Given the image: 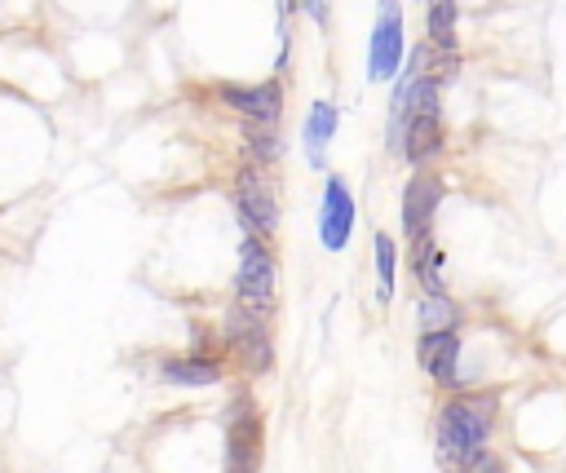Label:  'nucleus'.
<instances>
[{"label":"nucleus","mask_w":566,"mask_h":473,"mask_svg":"<svg viewBox=\"0 0 566 473\" xmlns=\"http://www.w3.org/2000/svg\"><path fill=\"white\" fill-rule=\"evenodd\" d=\"M495 411H500L495 393H455V398H447L442 411H438V460L447 469H460L473 451H482L491 429H495Z\"/></svg>","instance_id":"f257e3e1"},{"label":"nucleus","mask_w":566,"mask_h":473,"mask_svg":"<svg viewBox=\"0 0 566 473\" xmlns=\"http://www.w3.org/2000/svg\"><path fill=\"white\" fill-rule=\"evenodd\" d=\"M438 93H442V84H438L429 71H420L416 84H411V93H407V106H402V146H398V155H407L411 164L433 159V155L442 150V141H447Z\"/></svg>","instance_id":"f03ea898"},{"label":"nucleus","mask_w":566,"mask_h":473,"mask_svg":"<svg viewBox=\"0 0 566 473\" xmlns=\"http://www.w3.org/2000/svg\"><path fill=\"white\" fill-rule=\"evenodd\" d=\"M261 469V411L248 385L230 389L226 407V473H256Z\"/></svg>","instance_id":"7ed1b4c3"},{"label":"nucleus","mask_w":566,"mask_h":473,"mask_svg":"<svg viewBox=\"0 0 566 473\" xmlns=\"http://www.w3.org/2000/svg\"><path fill=\"white\" fill-rule=\"evenodd\" d=\"M221 340L226 349L234 354V362L248 371V376H265L274 367V340H270V323L261 309H248V305H230L226 309V327H221Z\"/></svg>","instance_id":"20e7f679"},{"label":"nucleus","mask_w":566,"mask_h":473,"mask_svg":"<svg viewBox=\"0 0 566 473\" xmlns=\"http://www.w3.org/2000/svg\"><path fill=\"white\" fill-rule=\"evenodd\" d=\"M274 296H279V265H274L270 239H256V234H248V239L239 243L234 301H239V305H248V309H261V314H270V309H274Z\"/></svg>","instance_id":"39448f33"},{"label":"nucleus","mask_w":566,"mask_h":473,"mask_svg":"<svg viewBox=\"0 0 566 473\" xmlns=\"http://www.w3.org/2000/svg\"><path fill=\"white\" fill-rule=\"evenodd\" d=\"M407 57V27H402V4L398 0H380L376 27H371V44H367V80L385 84L394 80V71Z\"/></svg>","instance_id":"423d86ee"},{"label":"nucleus","mask_w":566,"mask_h":473,"mask_svg":"<svg viewBox=\"0 0 566 473\" xmlns=\"http://www.w3.org/2000/svg\"><path fill=\"white\" fill-rule=\"evenodd\" d=\"M234 212L248 225V234L274 239V230H279V199H274L270 177L261 168H243L234 177Z\"/></svg>","instance_id":"0eeeda50"},{"label":"nucleus","mask_w":566,"mask_h":473,"mask_svg":"<svg viewBox=\"0 0 566 473\" xmlns=\"http://www.w3.org/2000/svg\"><path fill=\"white\" fill-rule=\"evenodd\" d=\"M221 102H226L230 111H239L248 124L279 128V115H283V84H279V80H261V84H221Z\"/></svg>","instance_id":"6e6552de"},{"label":"nucleus","mask_w":566,"mask_h":473,"mask_svg":"<svg viewBox=\"0 0 566 473\" xmlns=\"http://www.w3.org/2000/svg\"><path fill=\"white\" fill-rule=\"evenodd\" d=\"M438 203H442V177L429 172V168H420L407 181V190H402V230H407V239H420V234L433 230Z\"/></svg>","instance_id":"1a4fd4ad"},{"label":"nucleus","mask_w":566,"mask_h":473,"mask_svg":"<svg viewBox=\"0 0 566 473\" xmlns=\"http://www.w3.org/2000/svg\"><path fill=\"white\" fill-rule=\"evenodd\" d=\"M416 362L424 367L429 380H438L442 389H455L460 385V332L455 327H447V332H420Z\"/></svg>","instance_id":"9d476101"},{"label":"nucleus","mask_w":566,"mask_h":473,"mask_svg":"<svg viewBox=\"0 0 566 473\" xmlns=\"http://www.w3.org/2000/svg\"><path fill=\"white\" fill-rule=\"evenodd\" d=\"M349 230H354V195L340 177H327L323 203H318V239L327 252H340L349 243Z\"/></svg>","instance_id":"9b49d317"},{"label":"nucleus","mask_w":566,"mask_h":473,"mask_svg":"<svg viewBox=\"0 0 566 473\" xmlns=\"http://www.w3.org/2000/svg\"><path fill=\"white\" fill-rule=\"evenodd\" d=\"M159 380L177 385V389H203L221 380V362L212 354H186V358H164L159 362Z\"/></svg>","instance_id":"f8f14e48"},{"label":"nucleus","mask_w":566,"mask_h":473,"mask_svg":"<svg viewBox=\"0 0 566 473\" xmlns=\"http://www.w3.org/2000/svg\"><path fill=\"white\" fill-rule=\"evenodd\" d=\"M336 124H340V111L332 102H314L310 115H305V155L314 168L327 164V141L336 137Z\"/></svg>","instance_id":"ddd939ff"},{"label":"nucleus","mask_w":566,"mask_h":473,"mask_svg":"<svg viewBox=\"0 0 566 473\" xmlns=\"http://www.w3.org/2000/svg\"><path fill=\"white\" fill-rule=\"evenodd\" d=\"M411 270H416V283L424 287V296L429 292H447L442 287V248L433 243V230L411 239Z\"/></svg>","instance_id":"4468645a"},{"label":"nucleus","mask_w":566,"mask_h":473,"mask_svg":"<svg viewBox=\"0 0 566 473\" xmlns=\"http://www.w3.org/2000/svg\"><path fill=\"white\" fill-rule=\"evenodd\" d=\"M420 332H447V327H460V305L451 301V292H429L420 301V314H416Z\"/></svg>","instance_id":"2eb2a0df"},{"label":"nucleus","mask_w":566,"mask_h":473,"mask_svg":"<svg viewBox=\"0 0 566 473\" xmlns=\"http://www.w3.org/2000/svg\"><path fill=\"white\" fill-rule=\"evenodd\" d=\"M371 252H376V274H380V301H389L394 296V270H398V243L385 234V230H376L371 234Z\"/></svg>","instance_id":"dca6fc26"},{"label":"nucleus","mask_w":566,"mask_h":473,"mask_svg":"<svg viewBox=\"0 0 566 473\" xmlns=\"http://www.w3.org/2000/svg\"><path fill=\"white\" fill-rule=\"evenodd\" d=\"M248 146H252V159H261V164H274V159L283 155L279 133L265 128V124H248Z\"/></svg>","instance_id":"f3484780"},{"label":"nucleus","mask_w":566,"mask_h":473,"mask_svg":"<svg viewBox=\"0 0 566 473\" xmlns=\"http://www.w3.org/2000/svg\"><path fill=\"white\" fill-rule=\"evenodd\" d=\"M460 473H509V469H504L500 455H491V451L482 446V451H473V455L460 464Z\"/></svg>","instance_id":"a211bd4d"},{"label":"nucleus","mask_w":566,"mask_h":473,"mask_svg":"<svg viewBox=\"0 0 566 473\" xmlns=\"http://www.w3.org/2000/svg\"><path fill=\"white\" fill-rule=\"evenodd\" d=\"M305 13H310V22L314 27H327V0H296Z\"/></svg>","instance_id":"6ab92c4d"},{"label":"nucleus","mask_w":566,"mask_h":473,"mask_svg":"<svg viewBox=\"0 0 566 473\" xmlns=\"http://www.w3.org/2000/svg\"><path fill=\"white\" fill-rule=\"evenodd\" d=\"M279 13H296V0H279Z\"/></svg>","instance_id":"aec40b11"}]
</instances>
